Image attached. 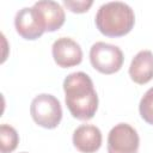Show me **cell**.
<instances>
[{"label": "cell", "mask_w": 153, "mask_h": 153, "mask_svg": "<svg viewBox=\"0 0 153 153\" xmlns=\"http://www.w3.org/2000/svg\"><path fill=\"white\" fill-rule=\"evenodd\" d=\"M65 102L74 118L91 120L98 109V96L91 78L84 72H74L63 80Z\"/></svg>", "instance_id": "1"}, {"label": "cell", "mask_w": 153, "mask_h": 153, "mask_svg": "<svg viewBox=\"0 0 153 153\" xmlns=\"http://www.w3.org/2000/svg\"><path fill=\"white\" fill-rule=\"evenodd\" d=\"M97 29L108 37H121L130 32L135 24L131 7L122 1H110L102 5L96 14Z\"/></svg>", "instance_id": "2"}, {"label": "cell", "mask_w": 153, "mask_h": 153, "mask_svg": "<svg viewBox=\"0 0 153 153\" xmlns=\"http://www.w3.org/2000/svg\"><path fill=\"white\" fill-rule=\"evenodd\" d=\"M30 114L38 126L47 129H54L61 122L62 108L56 97L48 93H41L32 99Z\"/></svg>", "instance_id": "3"}, {"label": "cell", "mask_w": 153, "mask_h": 153, "mask_svg": "<svg viewBox=\"0 0 153 153\" xmlns=\"http://www.w3.org/2000/svg\"><path fill=\"white\" fill-rule=\"evenodd\" d=\"M90 61L94 69L103 74H114L123 65L122 50L114 44L97 42L90 49Z\"/></svg>", "instance_id": "4"}, {"label": "cell", "mask_w": 153, "mask_h": 153, "mask_svg": "<svg viewBox=\"0 0 153 153\" xmlns=\"http://www.w3.org/2000/svg\"><path fill=\"white\" fill-rule=\"evenodd\" d=\"M140 137L128 123L116 124L108 135V153H137Z\"/></svg>", "instance_id": "5"}, {"label": "cell", "mask_w": 153, "mask_h": 153, "mask_svg": "<svg viewBox=\"0 0 153 153\" xmlns=\"http://www.w3.org/2000/svg\"><path fill=\"white\" fill-rule=\"evenodd\" d=\"M14 26L19 36L30 41L41 37L45 32V22L35 5L32 7H24L17 12Z\"/></svg>", "instance_id": "6"}, {"label": "cell", "mask_w": 153, "mask_h": 153, "mask_svg": "<svg viewBox=\"0 0 153 153\" xmlns=\"http://www.w3.org/2000/svg\"><path fill=\"white\" fill-rule=\"evenodd\" d=\"M51 54L55 63L62 68H69L82 61V50L72 38H57L51 47Z\"/></svg>", "instance_id": "7"}, {"label": "cell", "mask_w": 153, "mask_h": 153, "mask_svg": "<svg viewBox=\"0 0 153 153\" xmlns=\"http://www.w3.org/2000/svg\"><path fill=\"white\" fill-rule=\"evenodd\" d=\"M102 131L92 124H81L73 133V145L81 153H94L102 146Z\"/></svg>", "instance_id": "8"}, {"label": "cell", "mask_w": 153, "mask_h": 153, "mask_svg": "<svg viewBox=\"0 0 153 153\" xmlns=\"http://www.w3.org/2000/svg\"><path fill=\"white\" fill-rule=\"evenodd\" d=\"M129 75L139 85L147 84L153 79V53L151 50H141L134 56L129 67Z\"/></svg>", "instance_id": "9"}, {"label": "cell", "mask_w": 153, "mask_h": 153, "mask_svg": "<svg viewBox=\"0 0 153 153\" xmlns=\"http://www.w3.org/2000/svg\"><path fill=\"white\" fill-rule=\"evenodd\" d=\"M35 6L42 13V17L45 22V31L53 32L63 25L66 16L65 10L60 4L51 0H42L35 2Z\"/></svg>", "instance_id": "10"}, {"label": "cell", "mask_w": 153, "mask_h": 153, "mask_svg": "<svg viewBox=\"0 0 153 153\" xmlns=\"http://www.w3.org/2000/svg\"><path fill=\"white\" fill-rule=\"evenodd\" d=\"M19 142V136L17 130L8 126L1 124L0 126V151L1 153H11L13 152Z\"/></svg>", "instance_id": "11"}, {"label": "cell", "mask_w": 153, "mask_h": 153, "mask_svg": "<svg viewBox=\"0 0 153 153\" xmlns=\"http://www.w3.org/2000/svg\"><path fill=\"white\" fill-rule=\"evenodd\" d=\"M140 116L148 124L153 126V87L146 91L139 104Z\"/></svg>", "instance_id": "12"}, {"label": "cell", "mask_w": 153, "mask_h": 153, "mask_svg": "<svg viewBox=\"0 0 153 153\" xmlns=\"http://www.w3.org/2000/svg\"><path fill=\"white\" fill-rule=\"evenodd\" d=\"M93 1L92 0H81V1H69V0H65L63 5L72 12L74 13H84L86 11H88V8L92 6Z\"/></svg>", "instance_id": "13"}, {"label": "cell", "mask_w": 153, "mask_h": 153, "mask_svg": "<svg viewBox=\"0 0 153 153\" xmlns=\"http://www.w3.org/2000/svg\"><path fill=\"white\" fill-rule=\"evenodd\" d=\"M20 153H27V152H20Z\"/></svg>", "instance_id": "14"}]
</instances>
